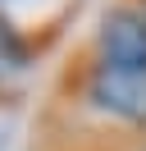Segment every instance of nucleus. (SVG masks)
<instances>
[{
  "label": "nucleus",
  "mask_w": 146,
  "mask_h": 151,
  "mask_svg": "<svg viewBox=\"0 0 146 151\" xmlns=\"http://www.w3.org/2000/svg\"><path fill=\"white\" fill-rule=\"evenodd\" d=\"M82 96H87L100 114H110V119L146 128V73H137V69H119V64L96 60V64L87 69Z\"/></svg>",
  "instance_id": "nucleus-1"
},
{
  "label": "nucleus",
  "mask_w": 146,
  "mask_h": 151,
  "mask_svg": "<svg viewBox=\"0 0 146 151\" xmlns=\"http://www.w3.org/2000/svg\"><path fill=\"white\" fill-rule=\"evenodd\" d=\"M96 60L146 73V14L137 5H119V9H110L100 19V28H96Z\"/></svg>",
  "instance_id": "nucleus-2"
},
{
  "label": "nucleus",
  "mask_w": 146,
  "mask_h": 151,
  "mask_svg": "<svg viewBox=\"0 0 146 151\" xmlns=\"http://www.w3.org/2000/svg\"><path fill=\"white\" fill-rule=\"evenodd\" d=\"M137 9H142V14H146V0H137Z\"/></svg>",
  "instance_id": "nucleus-3"
}]
</instances>
